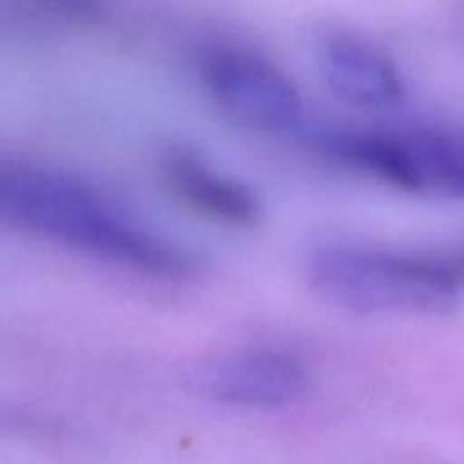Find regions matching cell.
I'll use <instances>...</instances> for the list:
<instances>
[{
	"instance_id": "obj_3",
	"label": "cell",
	"mask_w": 464,
	"mask_h": 464,
	"mask_svg": "<svg viewBox=\"0 0 464 464\" xmlns=\"http://www.w3.org/2000/svg\"><path fill=\"white\" fill-rule=\"evenodd\" d=\"M320 157L417 198L464 199V127H320Z\"/></svg>"
},
{
	"instance_id": "obj_5",
	"label": "cell",
	"mask_w": 464,
	"mask_h": 464,
	"mask_svg": "<svg viewBox=\"0 0 464 464\" xmlns=\"http://www.w3.org/2000/svg\"><path fill=\"white\" fill-rule=\"evenodd\" d=\"M190 385L207 401L238 411H284L306 397L311 370L299 353L247 347L199 362Z\"/></svg>"
},
{
	"instance_id": "obj_2",
	"label": "cell",
	"mask_w": 464,
	"mask_h": 464,
	"mask_svg": "<svg viewBox=\"0 0 464 464\" xmlns=\"http://www.w3.org/2000/svg\"><path fill=\"white\" fill-rule=\"evenodd\" d=\"M308 281L326 302L365 315H442L462 279L451 258L326 245L308 261Z\"/></svg>"
},
{
	"instance_id": "obj_7",
	"label": "cell",
	"mask_w": 464,
	"mask_h": 464,
	"mask_svg": "<svg viewBox=\"0 0 464 464\" xmlns=\"http://www.w3.org/2000/svg\"><path fill=\"white\" fill-rule=\"evenodd\" d=\"M168 190L198 216L231 227L252 229L261 222L263 204L245 181L211 166L198 150L170 145L159 159Z\"/></svg>"
},
{
	"instance_id": "obj_4",
	"label": "cell",
	"mask_w": 464,
	"mask_h": 464,
	"mask_svg": "<svg viewBox=\"0 0 464 464\" xmlns=\"http://www.w3.org/2000/svg\"><path fill=\"white\" fill-rule=\"evenodd\" d=\"M199 80L229 118L285 134L302 125L304 100L293 77L270 57L240 44H213L199 54Z\"/></svg>"
},
{
	"instance_id": "obj_6",
	"label": "cell",
	"mask_w": 464,
	"mask_h": 464,
	"mask_svg": "<svg viewBox=\"0 0 464 464\" xmlns=\"http://www.w3.org/2000/svg\"><path fill=\"white\" fill-rule=\"evenodd\" d=\"M326 86L340 102L388 113L406 102L408 84L392 54L353 32H329L317 45Z\"/></svg>"
},
{
	"instance_id": "obj_8",
	"label": "cell",
	"mask_w": 464,
	"mask_h": 464,
	"mask_svg": "<svg viewBox=\"0 0 464 464\" xmlns=\"http://www.w3.org/2000/svg\"><path fill=\"white\" fill-rule=\"evenodd\" d=\"M451 261H453V266H456L458 275H460V279H462V284H464V252L458 254V256L451 258Z\"/></svg>"
},
{
	"instance_id": "obj_1",
	"label": "cell",
	"mask_w": 464,
	"mask_h": 464,
	"mask_svg": "<svg viewBox=\"0 0 464 464\" xmlns=\"http://www.w3.org/2000/svg\"><path fill=\"white\" fill-rule=\"evenodd\" d=\"M0 216L14 229L154 279L198 275V258L91 181L41 163H5Z\"/></svg>"
}]
</instances>
